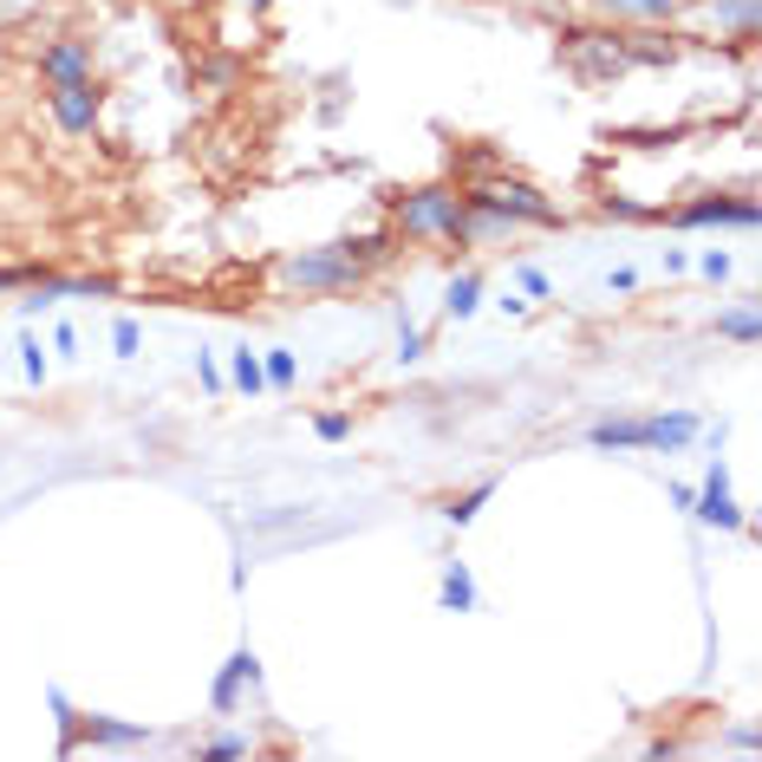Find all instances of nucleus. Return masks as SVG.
<instances>
[{
  "label": "nucleus",
  "instance_id": "nucleus-1",
  "mask_svg": "<svg viewBox=\"0 0 762 762\" xmlns=\"http://www.w3.org/2000/svg\"><path fill=\"white\" fill-rule=\"evenodd\" d=\"M385 255H391L385 235H340V242H326V248L287 255V261H280V287H293V293H352Z\"/></svg>",
  "mask_w": 762,
  "mask_h": 762
},
{
  "label": "nucleus",
  "instance_id": "nucleus-2",
  "mask_svg": "<svg viewBox=\"0 0 762 762\" xmlns=\"http://www.w3.org/2000/svg\"><path fill=\"white\" fill-rule=\"evenodd\" d=\"M704 437V417L697 411H658V417H600L593 430H587V443L593 450H685Z\"/></svg>",
  "mask_w": 762,
  "mask_h": 762
},
{
  "label": "nucleus",
  "instance_id": "nucleus-3",
  "mask_svg": "<svg viewBox=\"0 0 762 762\" xmlns=\"http://www.w3.org/2000/svg\"><path fill=\"white\" fill-rule=\"evenodd\" d=\"M463 203L483 208V215H495L502 228H567V208L548 203L535 183H476V190H463Z\"/></svg>",
  "mask_w": 762,
  "mask_h": 762
},
{
  "label": "nucleus",
  "instance_id": "nucleus-4",
  "mask_svg": "<svg viewBox=\"0 0 762 762\" xmlns=\"http://www.w3.org/2000/svg\"><path fill=\"white\" fill-rule=\"evenodd\" d=\"M53 704H60V717H66V743H60V750H78V743H118V750H138V743H150V730H143V723H118V717H98V710H92V717H78V710H66V697L53 691Z\"/></svg>",
  "mask_w": 762,
  "mask_h": 762
},
{
  "label": "nucleus",
  "instance_id": "nucleus-5",
  "mask_svg": "<svg viewBox=\"0 0 762 762\" xmlns=\"http://www.w3.org/2000/svg\"><path fill=\"white\" fill-rule=\"evenodd\" d=\"M46 111H53V125H60L66 138H85V131L98 125L105 98H98V85H92V78H66V85H53V92H46Z\"/></svg>",
  "mask_w": 762,
  "mask_h": 762
},
{
  "label": "nucleus",
  "instance_id": "nucleus-6",
  "mask_svg": "<svg viewBox=\"0 0 762 762\" xmlns=\"http://www.w3.org/2000/svg\"><path fill=\"white\" fill-rule=\"evenodd\" d=\"M672 222L678 228H756L762 208L750 196H697V203L672 208Z\"/></svg>",
  "mask_w": 762,
  "mask_h": 762
},
{
  "label": "nucleus",
  "instance_id": "nucleus-7",
  "mask_svg": "<svg viewBox=\"0 0 762 762\" xmlns=\"http://www.w3.org/2000/svg\"><path fill=\"white\" fill-rule=\"evenodd\" d=\"M242 691H261V658L242 645V652H228V665L215 672V685H208V710L215 717H235L242 710Z\"/></svg>",
  "mask_w": 762,
  "mask_h": 762
},
{
  "label": "nucleus",
  "instance_id": "nucleus-8",
  "mask_svg": "<svg viewBox=\"0 0 762 762\" xmlns=\"http://www.w3.org/2000/svg\"><path fill=\"white\" fill-rule=\"evenodd\" d=\"M691 515L710 522V528H743V508H737V495H730V470H723V463H710V476H704V489H697Z\"/></svg>",
  "mask_w": 762,
  "mask_h": 762
},
{
  "label": "nucleus",
  "instance_id": "nucleus-9",
  "mask_svg": "<svg viewBox=\"0 0 762 762\" xmlns=\"http://www.w3.org/2000/svg\"><path fill=\"white\" fill-rule=\"evenodd\" d=\"M40 78L46 85H66V78H92V40H53L46 53H40Z\"/></svg>",
  "mask_w": 762,
  "mask_h": 762
},
{
  "label": "nucleus",
  "instance_id": "nucleus-10",
  "mask_svg": "<svg viewBox=\"0 0 762 762\" xmlns=\"http://www.w3.org/2000/svg\"><path fill=\"white\" fill-rule=\"evenodd\" d=\"M437 607H443V613H476V607H483L470 560H443V580H437Z\"/></svg>",
  "mask_w": 762,
  "mask_h": 762
},
{
  "label": "nucleus",
  "instance_id": "nucleus-11",
  "mask_svg": "<svg viewBox=\"0 0 762 762\" xmlns=\"http://www.w3.org/2000/svg\"><path fill=\"white\" fill-rule=\"evenodd\" d=\"M717 26H730L737 40H756V20H762V0H710Z\"/></svg>",
  "mask_w": 762,
  "mask_h": 762
},
{
  "label": "nucleus",
  "instance_id": "nucleus-12",
  "mask_svg": "<svg viewBox=\"0 0 762 762\" xmlns=\"http://www.w3.org/2000/svg\"><path fill=\"white\" fill-rule=\"evenodd\" d=\"M483 307V275H457L443 287V320H470Z\"/></svg>",
  "mask_w": 762,
  "mask_h": 762
},
{
  "label": "nucleus",
  "instance_id": "nucleus-13",
  "mask_svg": "<svg viewBox=\"0 0 762 762\" xmlns=\"http://www.w3.org/2000/svg\"><path fill=\"white\" fill-rule=\"evenodd\" d=\"M228 378H235V391H248V398H261V391H268V372H261V352L235 346V352H228Z\"/></svg>",
  "mask_w": 762,
  "mask_h": 762
},
{
  "label": "nucleus",
  "instance_id": "nucleus-14",
  "mask_svg": "<svg viewBox=\"0 0 762 762\" xmlns=\"http://www.w3.org/2000/svg\"><path fill=\"white\" fill-rule=\"evenodd\" d=\"M717 340H737V346H756V340H762V320H756V307H730V313H717Z\"/></svg>",
  "mask_w": 762,
  "mask_h": 762
},
{
  "label": "nucleus",
  "instance_id": "nucleus-15",
  "mask_svg": "<svg viewBox=\"0 0 762 762\" xmlns=\"http://www.w3.org/2000/svg\"><path fill=\"white\" fill-rule=\"evenodd\" d=\"M13 352H20L26 385H46V378H53V352L40 346V333H20V340H13Z\"/></svg>",
  "mask_w": 762,
  "mask_h": 762
},
{
  "label": "nucleus",
  "instance_id": "nucleus-16",
  "mask_svg": "<svg viewBox=\"0 0 762 762\" xmlns=\"http://www.w3.org/2000/svg\"><path fill=\"white\" fill-rule=\"evenodd\" d=\"M489 495H495V483H476V489H463V495H450V502H443L437 515H443V522H457V528H470V522L483 515V502H489Z\"/></svg>",
  "mask_w": 762,
  "mask_h": 762
},
{
  "label": "nucleus",
  "instance_id": "nucleus-17",
  "mask_svg": "<svg viewBox=\"0 0 762 762\" xmlns=\"http://www.w3.org/2000/svg\"><path fill=\"white\" fill-rule=\"evenodd\" d=\"M261 372H268V391H293V385H300V358H293L287 346L261 352Z\"/></svg>",
  "mask_w": 762,
  "mask_h": 762
},
{
  "label": "nucleus",
  "instance_id": "nucleus-18",
  "mask_svg": "<svg viewBox=\"0 0 762 762\" xmlns=\"http://www.w3.org/2000/svg\"><path fill=\"white\" fill-rule=\"evenodd\" d=\"M190 756L196 762H248L255 756V743H248V737H208V743H196Z\"/></svg>",
  "mask_w": 762,
  "mask_h": 762
},
{
  "label": "nucleus",
  "instance_id": "nucleus-19",
  "mask_svg": "<svg viewBox=\"0 0 762 762\" xmlns=\"http://www.w3.org/2000/svg\"><path fill=\"white\" fill-rule=\"evenodd\" d=\"M423 346H430V340H423V326H417L411 307H405V313H398V365H417V358H423Z\"/></svg>",
  "mask_w": 762,
  "mask_h": 762
},
{
  "label": "nucleus",
  "instance_id": "nucleus-20",
  "mask_svg": "<svg viewBox=\"0 0 762 762\" xmlns=\"http://www.w3.org/2000/svg\"><path fill=\"white\" fill-rule=\"evenodd\" d=\"M600 7L632 13V20H672V13H678V0H600Z\"/></svg>",
  "mask_w": 762,
  "mask_h": 762
},
{
  "label": "nucleus",
  "instance_id": "nucleus-21",
  "mask_svg": "<svg viewBox=\"0 0 762 762\" xmlns=\"http://www.w3.org/2000/svg\"><path fill=\"white\" fill-rule=\"evenodd\" d=\"M138 346H143L138 320H131V313H118V320H111V352H118V358H138Z\"/></svg>",
  "mask_w": 762,
  "mask_h": 762
},
{
  "label": "nucleus",
  "instance_id": "nucleus-22",
  "mask_svg": "<svg viewBox=\"0 0 762 762\" xmlns=\"http://www.w3.org/2000/svg\"><path fill=\"white\" fill-rule=\"evenodd\" d=\"M313 437H320V443H346V437H352V417L346 411H320V417H313Z\"/></svg>",
  "mask_w": 762,
  "mask_h": 762
},
{
  "label": "nucleus",
  "instance_id": "nucleus-23",
  "mask_svg": "<svg viewBox=\"0 0 762 762\" xmlns=\"http://www.w3.org/2000/svg\"><path fill=\"white\" fill-rule=\"evenodd\" d=\"M515 287H522L528 300H548V293H555V287H548V275H541V268H528V261L515 268Z\"/></svg>",
  "mask_w": 762,
  "mask_h": 762
},
{
  "label": "nucleus",
  "instance_id": "nucleus-24",
  "mask_svg": "<svg viewBox=\"0 0 762 762\" xmlns=\"http://www.w3.org/2000/svg\"><path fill=\"white\" fill-rule=\"evenodd\" d=\"M196 378H203V391H208V398H215V391L228 385V372L215 365V352H196Z\"/></svg>",
  "mask_w": 762,
  "mask_h": 762
},
{
  "label": "nucleus",
  "instance_id": "nucleus-25",
  "mask_svg": "<svg viewBox=\"0 0 762 762\" xmlns=\"http://www.w3.org/2000/svg\"><path fill=\"white\" fill-rule=\"evenodd\" d=\"M697 268H704V280H730V268H737V261H730L723 248H704V255H697Z\"/></svg>",
  "mask_w": 762,
  "mask_h": 762
},
{
  "label": "nucleus",
  "instance_id": "nucleus-26",
  "mask_svg": "<svg viewBox=\"0 0 762 762\" xmlns=\"http://www.w3.org/2000/svg\"><path fill=\"white\" fill-rule=\"evenodd\" d=\"M53 352H60V358H78V326H72V320L53 326Z\"/></svg>",
  "mask_w": 762,
  "mask_h": 762
},
{
  "label": "nucleus",
  "instance_id": "nucleus-27",
  "mask_svg": "<svg viewBox=\"0 0 762 762\" xmlns=\"http://www.w3.org/2000/svg\"><path fill=\"white\" fill-rule=\"evenodd\" d=\"M632 287H638L632 268H607V293H632Z\"/></svg>",
  "mask_w": 762,
  "mask_h": 762
}]
</instances>
